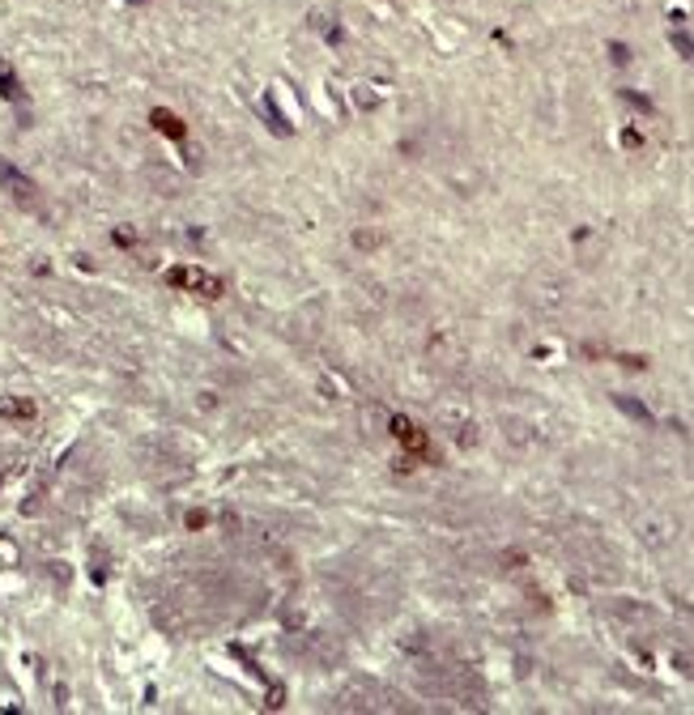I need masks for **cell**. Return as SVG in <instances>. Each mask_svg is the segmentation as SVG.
Here are the masks:
<instances>
[{"label": "cell", "instance_id": "cell-1", "mask_svg": "<svg viewBox=\"0 0 694 715\" xmlns=\"http://www.w3.org/2000/svg\"><path fill=\"white\" fill-rule=\"evenodd\" d=\"M0 188H5L17 205H26V209L39 205V188H34V179H30V175H21V170H17L13 162H5V158H0Z\"/></svg>", "mask_w": 694, "mask_h": 715}, {"label": "cell", "instance_id": "cell-2", "mask_svg": "<svg viewBox=\"0 0 694 715\" xmlns=\"http://www.w3.org/2000/svg\"><path fill=\"white\" fill-rule=\"evenodd\" d=\"M170 285H184V290H196V294H205V299H217L221 294V281L213 277V273H205V268H170Z\"/></svg>", "mask_w": 694, "mask_h": 715}, {"label": "cell", "instance_id": "cell-3", "mask_svg": "<svg viewBox=\"0 0 694 715\" xmlns=\"http://www.w3.org/2000/svg\"><path fill=\"white\" fill-rule=\"evenodd\" d=\"M154 128L170 141H184V124H179V115H170V111H154Z\"/></svg>", "mask_w": 694, "mask_h": 715}, {"label": "cell", "instance_id": "cell-4", "mask_svg": "<svg viewBox=\"0 0 694 715\" xmlns=\"http://www.w3.org/2000/svg\"><path fill=\"white\" fill-rule=\"evenodd\" d=\"M0 94H5V98H13V103L21 98V81H17V72H13L5 60H0Z\"/></svg>", "mask_w": 694, "mask_h": 715}, {"label": "cell", "instance_id": "cell-5", "mask_svg": "<svg viewBox=\"0 0 694 715\" xmlns=\"http://www.w3.org/2000/svg\"><path fill=\"white\" fill-rule=\"evenodd\" d=\"M558 294H562V285H558V281H541V285H537V294H533V299H537L541 307H558V303H562V299H558Z\"/></svg>", "mask_w": 694, "mask_h": 715}, {"label": "cell", "instance_id": "cell-6", "mask_svg": "<svg viewBox=\"0 0 694 715\" xmlns=\"http://www.w3.org/2000/svg\"><path fill=\"white\" fill-rule=\"evenodd\" d=\"M0 413L5 417H34V405L30 401H0Z\"/></svg>", "mask_w": 694, "mask_h": 715}, {"label": "cell", "instance_id": "cell-7", "mask_svg": "<svg viewBox=\"0 0 694 715\" xmlns=\"http://www.w3.org/2000/svg\"><path fill=\"white\" fill-rule=\"evenodd\" d=\"M668 39H673V47H677V52H682V56H686V60H694V39H690V34H686V30H682V26H677V30H673V34H668Z\"/></svg>", "mask_w": 694, "mask_h": 715}, {"label": "cell", "instance_id": "cell-8", "mask_svg": "<svg viewBox=\"0 0 694 715\" xmlns=\"http://www.w3.org/2000/svg\"><path fill=\"white\" fill-rule=\"evenodd\" d=\"M609 56H613V64H631V47L626 43H609Z\"/></svg>", "mask_w": 694, "mask_h": 715}, {"label": "cell", "instance_id": "cell-9", "mask_svg": "<svg viewBox=\"0 0 694 715\" xmlns=\"http://www.w3.org/2000/svg\"><path fill=\"white\" fill-rule=\"evenodd\" d=\"M617 405H622L631 417H639V422H648V409H643V405H635V401H626V396H617Z\"/></svg>", "mask_w": 694, "mask_h": 715}, {"label": "cell", "instance_id": "cell-10", "mask_svg": "<svg viewBox=\"0 0 694 715\" xmlns=\"http://www.w3.org/2000/svg\"><path fill=\"white\" fill-rule=\"evenodd\" d=\"M622 98H626L631 107H639V111H652V103H648V98H643V94H635V90H622Z\"/></svg>", "mask_w": 694, "mask_h": 715}]
</instances>
